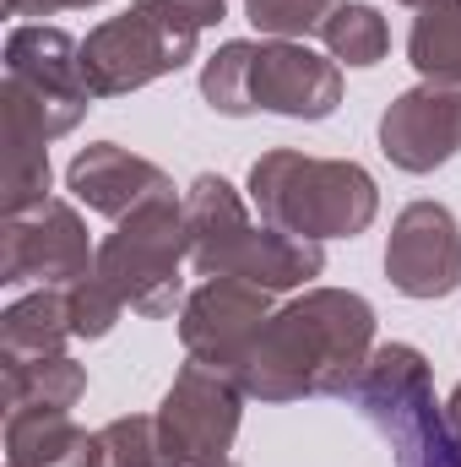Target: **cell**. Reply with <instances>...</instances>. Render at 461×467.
I'll list each match as a JSON object with an SVG mask.
<instances>
[{
    "mask_svg": "<svg viewBox=\"0 0 461 467\" xmlns=\"http://www.w3.org/2000/svg\"><path fill=\"white\" fill-rule=\"evenodd\" d=\"M321 44H326V55L337 60V66H380L385 60V49H391V27H385V16L374 11V5H364V0H343L326 22H321Z\"/></svg>",
    "mask_w": 461,
    "mask_h": 467,
    "instance_id": "21",
    "label": "cell"
},
{
    "mask_svg": "<svg viewBox=\"0 0 461 467\" xmlns=\"http://www.w3.org/2000/svg\"><path fill=\"white\" fill-rule=\"evenodd\" d=\"M385 277L402 299H446L461 288V229L446 202H407L385 239Z\"/></svg>",
    "mask_w": 461,
    "mask_h": 467,
    "instance_id": "11",
    "label": "cell"
},
{
    "mask_svg": "<svg viewBox=\"0 0 461 467\" xmlns=\"http://www.w3.org/2000/svg\"><path fill=\"white\" fill-rule=\"evenodd\" d=\"M353 408L396 451V467H461V441L435 402L429 358L413 343H385L369 353L353 386Z\"/></svg>",
    "mask_w": 461,
    "mask_h": 467,
    "instance_id": "4",
    "label": "cell"
},
{
    "mask_svg": "<svg viewBox=\"0 0 461 467\" xmlns=\"http://www.w3.org/2000/svg\"><path fill=\"white\" fill-rule=\"evenodd\" d=\"M49 202V136L16 99L0 93V213L16 218Z\"/></svg>",
    "mask_w": 461,
    "mask_h": 467,
    "instance_id": "15",
    "label": "cell"
},
{
    "mask_svg": "<svg viewBox=\"0 0 461 467\" xmlns=\"http://www.w3.org/2000/svg\"><path fill=\"white\" fill-rule=\"evenodd\" d=\"M250 55L255 44L250 38H229L207 66H201V99L229 119L250 115Z\"/></svg>",
    "mask_w": 461,
    "mask_h": 467,
    "instance_id": "22",
    "label": "cell"
},
{
    "mask_svg": "<svg viewBox=\"0 0 461 467\" xmlns=\"http://www.w3.org/2000/svg\"><path fill=\"white\" fill-rule=\"evenodd\" d=\"M402 5H418V11H424V5H435V0H402Z\"/></svg>",
    "mask_w": 461,
    "mask_h": 467,
    "instance_id": "28",
    "label": "cell"
},
{
    "mask_svg": "<svg viewBox=\"0 0 461 467\" xmlns=\"http://www.w3.org/2000/svg\"><path fill=\"white\" fill-rule=\"evenodd\" d=\"M77 332L66 316V288H38L27 299H16L0 316V364H22V358H55L66 353Z\"/></svg>",
    "mask_w": 461,
    "mask_h": 467,
    "instance_id": "16",
    "label": "cell"
},
{
    "mask_svg": "<svg viewBox=\"0 0 461 467\" xmlns=\"http://www.w3.org/2000/svg\"><path fill=\"white\" fill-rule=\"evenodd\" d=\"M5 99H16L27 115L44 125V136H66L77 130L82 115L93 109L87 77H82V44L66 27H44V22H22L5 33Z\"/></svg>",
    "mask_w": 461,
    "mask_h": 467,
    "instance_id": "7",
    "label": "cell"
},
{
    "mask_svg": "<svg viewBox=\"0 0 461 467\" xmlns=\"http://www.w3.org/2000/svg\"><path fill=\"white\" fill-rule=\"evenodd\" d=\"M407 60L424 82L461 88V0H435L413 16L407 33Z\"/></svg>",
    "mask_w": 461,
    "mask_h": 467,
    "instance_id": "19",
    "label": "cell"
},
{
    "mask_svg": "<svg viewBox=\"0 0 461 467\" xmlns=\"http://www.w3.org/2000/svg\"><path fill=\"white\" fill-rule=\"evenodd\" d=\"M343 0H244V16L261 27V38H310Z\"/></svg>",
    "mask_w": 461,
    "mask_h": 467,
    "instance_id": "24",
    "label": "cell"
},
{
    "mask_svg": "<svg viewBox=\"0 0 461 467\" xmlns=\"http://www.w3.org/2000/svg\"><path fill=\"white\" fill-rule=\"evenodd\" d=\"M374 353V305L347 288H310L271 310L266 332L239 369L244 397L255 402H304L353 397Z\"/></svg>",
    "mask_w": 461,
    "mask_h": 467,
    "instance_id": "1",
    "label": "cell"
},
{
    "mask_svg": "<svg viewBox=\"0 0 461 467\" xmlns=\"http://www.w3.org/2000/svg\"><path fill=\"white\" fill-rule=\"evenodd\" d=\"M343 104V66L315 55L304 38H261L250 55V115L326 119Z\"/></svg>",
    "mask_w": 461,
    "mask_h": 467,
    "instance_id": "12",
    "label": "cell"
},
{
    "mask_svg": "<svg viewBox=\"0 0 461 467\" xmlns=\"http://www.w3.org/2000/svg\"><path fill=\"white\" fill-rule=\"evenodd\" d=\"M380 152L402 174H435L461 152V88H407L380 115Z\"/></svg>",
    "mask_w": 461,
    "mask_h": 467,
    "instance_id": "13",
    "label": "cell"
},
{
    "mask_svg": "<svg viewBox=\"0 0 461 467\" xmlns=\"http://www.w3.org/2000/svg\"><path fill=\"white\" fill-rule=\"evenodd\" d=\"M250 202L261 223L293 239H358L380 218V185L353 158H310L299 147H271L250 163Z\"/></svg>",
    "mask_w": 461,
    "mask_h": 467,
    "instance_id": "3",
    "label": "cell"
},
{
    "mask_svg": "<svg viewBox=\"0 0 461 467\" xmlns=\"http://www.w3.org/2000/svg\"><path fill=\"white\" fill-rule=\"evenodd\" d=\"M266 321H271V294L266 288L239 283V277H207L179 305V343H185L190 358H201V364L239 380V369L255 348V337L266 332Z\"/></svg>",
    "mask_w": 461,
    "mask_h": 467,
    "instance_id": "10",
    "label": "cell"
},
{
    "mask_svg": "<svg viewBox=\"0 0 461 467\" xmlns=\"http://www.w3.org/2000/svg\"><path fill=\"white\" fill-rule=\"evenodd\" d=\"M446 424H451V435L461 441V386L451 391V402H446Z\"/></svg>",
    "mask_w": 461,
    "mask_h": 467,
    "instance_id": "27",
    "label": "cell"
},
{
    "mask_svg": "<svg viewBox=\"0 0 461 467\" xmlns=\"http://www.w3.org/2000/svg\"><path fill=\"white\" fill-rule=\"evenodd\" d=\"M93 266H98V244L87 239L82 213L60 196L0 223V283L5 288H22V283L66 288L87 277Z\"/></svg>",
    "mask_w": 461,
    "mask_h": 467,
    "instance_id": "9",
    "label": "cell"
},
{
    "mask_svg": "<svg viewBox=\"0 0 461 467\" xmlns=\"http://www.w3.org/2000/svg\"><path fill=\"white\" fill-rule=\"evenodd\" d=\"M185 261H190V234H185V202L179 196H158L147 207H136L130 218H119L115 234L98 239V277L125 299V310L136 316H174V305H185Z\"/></svg>",
    "mask_w": 461,
    "mask_h": 467,
    "instance_id": "6",
    "label": "cell"
},
{
    "mask_svg": "<svg viewBox=\"0 0 461 467\" xmlns=\"http://www.w3.org/2000/svg\"><path fill=\"white\" fill-rule=\"evenodd\" d=\"M87 5H104V0H5L11 16H55V11H87Z\"/></svg>",
    "mask_w": 461,
    "mask_h": 467,
    "instance_id": "25",
    "label": "cell"
},
{
    "mask_svg": "<svg viewBox=\"0 0 461 467\" xmlns=\"http://www.w3.org/2000/svg\"><path fill=\"white\" fill-rule=\"evenodd\" d=\"M207 467H233V457H229V462H207Z\"/></svg>",
    "mask_w": 461,
    "mask_h": 467,
    "instance_id": "29",
    "label": "cell"
},
{
    "mask_svg": "<svg viewBox=\"0 0 461 467\" xmlns=\"http://www.w3.org/2000/svg\"><path fill=\"white\" fill-rule=\"evenodd\" d=\"M201 22L179 0H130L109 22L82 38V77L93 99H130L158 77H174L196 60Z\"/></svg>",
    "mask_w": 461,
    "mask_h": 467,
    "instance_id": "5",
    "label": "cell"
},
{
    "mask_svg": "<svg viewBox=\"0 0 461 467\" xmlns=\"http://www.w3.org/2000/svg\"><path fill=\"white\" fill-rule=\"evenodd\" d=\"M185 234H190V266L201 277H239L266 294L304 288L310 277L326 272V250L315 239L250 223L239 191L223 174H201L185 191Z\"/></svg>",
    "mask_w": 461,
    "mask_h": 467,
    "instance_id": "2",
    "label": "cell"
},
{
    "mask_svg": "<svg viewBox=\"0 0 461 467\" xmlns=\"http://www.w3.org/2000/svg\"><path fill=\"white\" fill-rule=\"evenodd\" d=\"M158 446L169 467H207V462H229L233 441H239V419H244V386L190 358L174 386L158 402Z\"/></svg>",
    "mask_w": 461,
    "mask_h": 467,
    "instance_id": "8",
    "label": "cell"
},
{
    "mask_svg": "<svg viewBox=\"0 0 461 467\" xmlns=\"http://www.w3.org/2000/svg\"><path fill=\"white\" fill-rule=\"evenodd\" d=\"M71 467H169L163 446H158V419L130 413V419L93 430L82 441V451L71 457Z\"/></svg>",
    "mask_w": 461,
    "mask_h": 467,
    "instance_id": "20",
    "label": "cell"
},
{
    "mask_svg": "<svg viewBox=\"0 0 461 467\" xmlns=\"http://www.w3.org/2000/svg\"><path fill=\"white\" fill-rule=\"evenodd\" d=\"M71 408H16L5 413V467H71L82 451Z\"/></svg>",
    "mask_w": 461,
    "mask_h": 467,
    "instance_id": "17",
    "label": "cell"
},
{
    "mask_svg": "<svg viewBox=\"0 0 461 467\" xmlns=\"http://www.w3.org/2000/svg\"><path fill=\"white\" fill-rule=\"evenodd\" d=\"M119 310H125V299H119L98 272L66 283V316H71V332H77V337H87V343L109 337L115 321H119Z\"/></svg>",
    "mask_w": 461,
    "mask_h": 467,
    "instance_id": "23",
    "label": "cell"
},
{
    "mask_svg": "<svg viewBox=\"0 0 461 467\" xmlns=\"http://www.w3.org/2000/svg\"><path fill=\"white\" fill-rule=\"evenodd\" d=\"M66 185H71V196H77L87 213L115 218V223L130 218L136 207L158 202V196H174V180H169L158 163L125 152L119 141H93V147H82V152L71 158V169H66Z\"/></svg>",
    "mask_w": 461,
    "mask_h": 467,
    "instance_id": "14",
    "label": "cell"
},
{
    "mask_svg": "<svg viewBox=\"0 0 461 467\" xmlns=\"http://www.w3.org/2000/svg\"><path fill=\"white\" fill-rule=\"evenodd\" d=\"M82 397H87V369L71 353L0 364V402H5V413H16V408H77Z\"/></svg>",
    "mask_w": 461,
    "mask_h": 467,
    "instance_id": "18",
    "label": "cell"
},
{
    "mask_svg": "<svg viewBox=\"0 0 461 467\" xmlns=\"http://www.w3.org/2000/svg\"><path fill=\"white\" fill-rule=\"evenodd\" d=\"M179 5H190V16H196L201 27H218L223 11H229V0H179Z\"/></svg>",
    "mask_w": 461,
    "mask_h": 467,
    "instance_id": "26",
    "label": "cell"
}]
</instances>
